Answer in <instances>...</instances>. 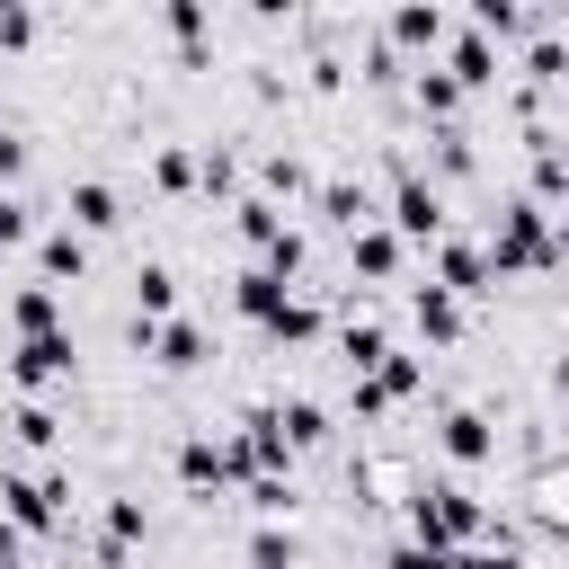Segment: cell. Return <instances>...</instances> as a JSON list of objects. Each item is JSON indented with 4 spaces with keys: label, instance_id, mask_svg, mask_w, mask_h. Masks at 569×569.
<instances>
[{
    "label": "cell",
    "instance_id": "obj_29",
    "mask_svg": "<svg viewBox=\"0 0 569 569\" xmlns=\"http://www.w3.org/2000/svg\"><path fill=\"white\" fill-rule=\"evenodd\" d=\"M18 178H27V142H18V133H0V196H9Z\"/></svg>",
    "mask_w": 569,
    "mask_h": 569
},
{
    "label": "cell",
    "instance_id": "obj_18",
    "mask_svg": "<svg viewBox=\"0 0 569 569\" xmlns=\"http://www.w3.org/2000/svg\"><path fill=\"white\" fill-rule=\"evenodd\" d=\"M320 213H329L338 231H365V222H373V196L347 187V178H329V187H320Z\"/></svg>",
    "mask_w": 569,
    "mask_h": 569
},
{
    "label": "cell",
    "instance_id": "obj_9",
    "mask_svg": "<svg viewBox=\"0 0 569 569\" xmlns=\"http://www.w3.org/2000/svg\"><path fill=\"white\" fill-rule=\"evenodd\" d=\"M284 293H293V284H284V276H267V267H240V284H231V311H240V320H258V329H267V320H276V311H284Z\"/></svg>",
    "mask_w": 569,
    "mask_h": 569
},
{
    "label": "cell",
    "instance_id": "obj_27",
    "mask_svg": "<svg viewBox=\"0 0 569 569\" xmlns=\"http://www.w3.org/2000/svg\"><path fill=\"white\" fill-rule=\"evenodd\" d=\"M151 178H160L169 196H178V187H196V151H178V142H169V151L151 160Z\"/></svg>",
    "mask_w": 569,
    "mask_h": 569
},
{
    "label": "cell",
    "instance_id": "obj_3",
    "mask_svg": "<svg viewBox=\"0 0 569 569\" xmlns=\"http://www.w3.org/2000/svg\"><path fill=\"white\" fill-rule=\"evenodd\" d=\"M62 498H71L62 471H0V516H9V533H53V525H62Z\"/></svg>",
    "mask_w": 569,
    "mask_h": 569
},
{
    "label": "cell",
    "instance_id": "obj_28",
    "mask_svg": "<svg viewBox=\"0 0 569 569\" xmlns=\"http://www.w3.org/2000/svg\"><path fill=\"white\" fill-rule=\"evenodd\" d=\"M382 569H445V551H427V542H391Z\"/></svg>",
    "mask_w": 569,
    "mask_h": 569
},
{
    "label": "cell",
    "instance_id": "obj_32",
    "mask_svg": "<svg viewBox=\"0 0 569 569\" xmlns=\"http://www.w3.org/2000/svg\"><path fill=\"white\" fill-rule=\"evenodd\" d=\"M0 569H27V560H18V533H9V525H0Z\"/></svg>",
    "mask_w": 569,
    "mask_h": 569
},
{
    "label": "cell",
    "instance_id": "obj_4",
    "mask_svg": "<svg viewBox=\"0 0 569 569\" xmlns=\"http://www.w3.org/2000/svg\"><path fill=\"white\" fill-rule=\"evenodd\" d=\"M178 480H187V489L249 480V453H240V436H178Z\"/></svg>",
    "mask_w": 569,
    "mask_h": 569
},
{
    "label": "cell",
    "instance_id": "obj_5",
    "mask_svg": "<svg viewBox=\"0 0 569 569\" xmlns=\"http://www.w3.org/2000/svg\"><path fill=\"white\" fill-rule=\"evenodd\" d=\"M391 240H445V187L436 178H400L391 187Z\"/></svg>",
    "mask_w": 569,
    "mask_h": 569
},
{
    "label": "cell",
    "instance_id": "obj_25",
    "mask_svg": "<svg viewBox=\"0 0 569 569\" xmlns=\"http://www.w3.org/2000/svg\"><path fill=\"white\" fill-rule=\"evenodd\" d=\"M249 507H258V516H293V480H284V471H258V480H249Z\"/></svg>",
    "mask_w": 569,
    "mask_h": 569
},
{
    "label": "cell",
    "instance_id": "obj_26",
    "mask_svg": "<svg viewBox=\"0 0 569 569\" xmlns=\"http://www.w3.org/2000/svg\"><path fill=\"white\" fill-rule=\"evenodd\" d=\"M445 569H525V560H516L507 542H498V551H489V542H462V551H445Z\"/></svg>",
    "mask_w": 569,
    "mask_h": 569
},
{
    "label": "cell",
    "instance_id": "obj_23",
    "mask_svg": "<svg viewBox=\"0 0 569 569\" xmlns=\"http://www.w3.org/2000/svg\"><path fill=\"white\" fill-rule=\"evenodd\" d=\"M276 231H284V213H276L267 196H240V240H249V249H267Z\"/></svg>",
    "mask_w": 569,
    "mask_h": 569
},
{
    "label": "cell",
    "instance_id": "obj_1",
    "mask_svg": "<svg viewBox=\"0 0 569 569\" xmlns=\"http://www.w3.org/2000/svg\"><path fill=\"white\" fill-rule=\"evenodd\" d=\"M489 533V507L462 489V480H436V489H409V542L427 551H462Z\"/></svg>",
    "mask_w": 569,
    "mask_h": 569
},
{
    "label": "cell",
    "instance_id": "obj_15",
    "mask_svg": "<svg viewBox=\"0 0 569 569\" xmlns=\"http://www.w3.org/2000/svg\"><path fill=\"white\" fill-rule=\"evenodd\" d=\"M36 267H44V276H80V267H89V240H80L71 222H53V231L36 240Z\"/></svg>",
    "mask_w": 569,
    "mask_h": 569
},
{
    "label": "cell",
    "instance_id": "obj_7",
    "mask_svg": "<svg viewBox=\"0 0 569 569\" xmlns=\"http://www.w3.org/2000/svg\"><path fill=\"white\" fill-rule=\"evenodd\" d=\"M142 356H160L169 373H196L213 347H204V329H196V320H151V329H142Z\"/></svg>",
    "mask_w": 569,
    "mask_h": 569
},
{
    "label": "cell",
    "instance_id": "obj_11",
    "mask_svg": "<svg viewBox=\"0 0 569 569\" xmlns=\"http://www.w3.org/2000/svg\"><path fill=\"white\" fill-rule=\"evenodd\" d=\"M62 204H71V231H80V240H89V231H116V222H124V213H116V187H107V178H80V187H71Z\"/></svg>",
    "mask_w": 569,
    "mask_h": 569
},
{
    "label": "cell",
    "instance_id": "obj_14",
    "mask_svg": "<svg viewBox=\"0 0 569 569\" xmlns=\"http://www.w3.org/2000/svg\"><path fill=\"white\" fill-rule=\"evenodd\" d=\"M9 329H18V338H44V329H62V302H53V284H18V293H9Z\"/></svg>",
    "mask_w": 569,
    "mask_h": 569
},
{
    "label": "cell",
    "instance_id": "obj_20",
    "mask_svg": "<svg viewBox=\"0 0 569 569\" xmlns=\"http://www.w3.org/2000/svg\"><path fill=\"white\" fill-rule=\"evenodd\" d=\"M9 436H18V445H36V453H44V445H53V436H62V418H53V409H44V400H18V409H9Z\"/></svg>",
    "mask_w": 569,
    "mask_h": 569
},
{
    "label": "cell",
    "instance_id": "obj_13",
    "mask_svg": "<svg viewBox=\"0 0 569 569\" xmlns=\"http://www.w3.org/2000/svg\"><path fill=\"white\" fill-rule=\"evenodd\" d=\"M347 258H356V276H400V240L382 231V222H365V231H347Z\"/></svg>",
    "mask_w": 569,
    "mask_h": 569
},
{
    "label": "cell",
    "instance_id": "obj_2",
    "mask_svg": "<svg viewBox=\"0 0 569 569\" xmlns=\"http://www.w3.org/2000/svg\"><path fill=\"white\" fill-rule=\"evenodd\" d=\"M489 276H516V267H551L560 258V231H551V213L533 204V196H516L498 222H489Z\"/></svg>",
    "mask_w": 569,
    "mask_h": 569
},
{
    "label": "cell",
    "instance_id": "obj_6",
    "mask_svg": "<svg viewBox=\"0 0 569 569\" xmlns=\"http://www.w3.org/2000/svg\"><path fill=\"white\" fill-rule=\"evenodd\" d=\"M71 356H80V347H71V329L18 338V347H9V382H18V391H44V382H62V373H71Z\"/></svg>",
    "mask_w": 569,
    "mask_h": 569
},
{
    "label": "cell",
    "instance_id": "obj_22",
    "mask_svg": "<svg viewBox=\"0 0 569 569\" xmlns=\"http://www.w3.org/2000/svg\"><path fill=\"white\" fill-rule=\"evenodd\" d=\"M418 107H427L436 124H453V107H462V89H453V80H445V71L427 62V71H418Z\"/></svg>",
    "mask_w": 569,
    "mask_h": 569
},
{
    "label": "cell",
    "instance_id": "obj_12",
    "mask_svg": "<svg viewBox=\"0 0 569 569\" xmlns=\"http://www.w3.org/2000/svg\"><path fill=\"white\" fill-rule=\"evenodd\" d=\"M409 320H418L436 347H453V338H462V302H453L445 284H418V293H409Z\"/></svg>",
    "mask_w": 569,
    "mask_h": 569
},
{
    "label": "cell",
    "instance_id": "obj_19",
    "mask_svg": "<svg viewBox=\"0 0 569 569\" xmlns=\"http://www.w3.org/2000/svg\"><path fill=\"white\" fill-rule=\"evenodd\" d=\"M267 338H276V347H302V338H320V302H311V293H284V311L267 320Z\"/></svg>",
    "mask_w": 569,
    "mask_h": 569
},
{
    "label": "cell",
    "instance_id": "obj_10",
    "mask_svg": "<svg viewBox=\"0 0 569 569\" xmlns=\"http://www.w3.org/2000/svg\"><path fill=\"white\" fill-rule=\"evenodd\" d=\"M436 445H445L453 462H489V453H498V436H489V418H480V409H445Z\"/></svg>",
    "mask_w": 569,
    "mask_h": 569
},
{
    "label": "cell",
    "instance_id": "obj_24",
    "mask_svg": "<svg viewBox=\"0 0 569 569\" xmlns=\"http://www.w3.org/2000/svg\"><path fill=\"white\" fill-rule=\"evenodd\" d=\"M258 178H267L276 196H302V187H311V169H302L293 151H267V160H258Z\"/></svg>",
    "mask_w": 569,
    "mask_h": 569
},
{
    "label": "cell",
    "instance_id": "obj_21",
    "mask_svg": "<svg viewBox=\"0 0 569 569\" xmlns=\"http://www.w3.org/2000/svg\"><path fill=\"white\" fill-rule=\"evenodd\" d=\"M249 569H302V542L276 533V525H258V533H249Z\"/></svg>",
    "mask_w": 569,
    "mask_h": 569
},
{
    "label": "cell",
    "instance_id": "obj_31",
    "mask_svg": "<svg viewBox=\"0 0 569 569\" xmlns=\"http://www.w3.org/2000/svg\"><path fill=\"white\" fill-rule=\"evenodd\" d=\"M27 36H36V18L27 9H0V44H27Z\"/></svg>",
    "mask_w": 569,
    "mask_h": 569
},
{
    "label": "cell",
    "instance_id": "obj_17",
    "mask_svg": "<svg viewBox=\"0 0 569 569\" xmlns=\"http://www.w3.org/2000/svg\"><path fill=\"white\" fill-rule=\"evenodd\" d=\"M445 36V9H427V0H409V9H391V44H409V53H427Z\"/></svg>",
    "mask_w": 569,
    "mask_h": 569
},
{
    "label": "cell",
    "instance_id": "obj_8",
    "mask_svg": "<svg viewBox=\"0 0 569 569\" xmlns=\"http://www.w3.org/2000/svg\"><path fill=\"white\" fill-rule=\"evenodd\" d=\"M436 284H445V293L462 302V293H489L498 276H489V258H480L471 240H436Z\"/></svg>",
    "mask_w": 569,
    "mask_h": 569
},
{
    "label": "cell",
    "instance_id": "obj_30",
    "mask_svg": "<svg viewBox=\"0 0 569 569\" xmlns=\"http://www.w3.org/2000/svg\"><path fill=\"white\" fill-rule=\"evenodd\" d=\"M27 231H36V222H27V204H18V196H0V240H27Z\"/></svg>",
    "mask_w": 569,
    "mask_h": 569
},
{
    "label": "cell",
    "instance_id": "obj_16",
    "mask_svg": "<svg viewBox=\"0 0 569 569\" xmlns=\"http://www.w3.org/2000/svg\"><path fill=\"white\" fill-rule=\"evenodd\" d=\"M133 302H142L133 320H169V311H178V276H169L160 258H151V267H133Z\"/></svg>",
    "mask_w": 569,
    "mask_h": 569
}]
</instances>
